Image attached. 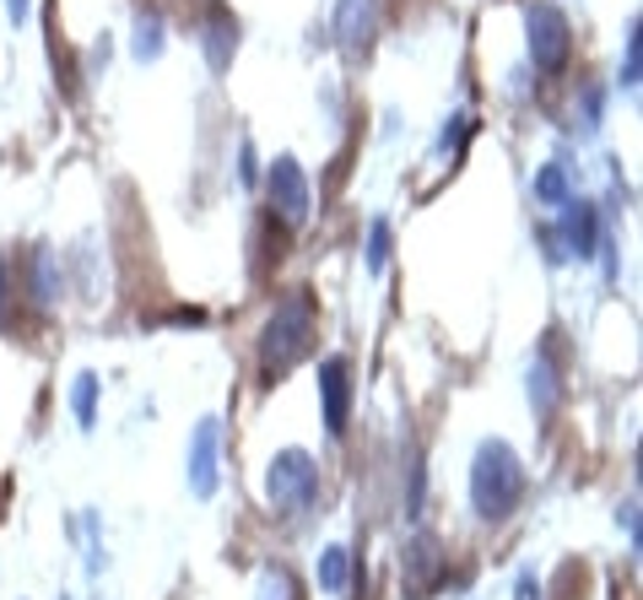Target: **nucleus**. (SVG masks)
I'll return each instance as SVG.
<instances>
[{
    "mask_svg": "<svg viewBox=\"0 0 643 600\" xmlns=\"http://www.w3.org/2000/svg\"><path fill=\"white\" fill-rule=\"evenodd\" d=\"M535 195H541L546 206H562V200H568V179H562L557 162H546V168L535 173Z\"/></svg>",
    "mask_w": 643,
    "mask_h": 600,
    "instance_id": "18",
    "label": "nucleus"
},
{
    "mask_svg": "<svg viewBox=\"0 0 643 600\" xmlns=\"http://www.w3.org/2000/svg\"><path fill=\"white\" fill-rule=\"evenodd\" d=\"M260 600H298V585L282 563H265L260 568Z\"/></svg>",
    "mask_w": 643,
    "mask_h": 600,
    "instance_id": "15",
    "label": "nucleus"
},
{
    "mask_svg": "<svg viewBox=\"0 0 643 600\" xmlns=\"http://www.w3.org/2000/svg\"><path fill=\"white\" fill-rule=\"evenodd\" d=\"M71 406H76V423H82V428H92V423H98V379H92V374H82V379H76Z\"/></svg>",
    "mask_w": 643,
    "mask_h": 600,
    "instance_id": "16",
    "label": "nucleus"
},
{
    "mask_svg": "<svg viewBox=\"0 0 643 600\" xmlns=\"http://www.w3.org/2000/svg\"><path fill=\"white\" fill-rule=\"evenodd\" d=\"M233 49H238V22L227 11H211V22H206V60H211V71H227Z\"/></svg>",
    "mask_w": 643,
    "mask_h": 600,
    "instance_id": "11",
    "label": "nucleus"
},
{
    "mask_svg": "<svg viewBox=\"0 0 643 600\" xmlns=\"http://www.w3.org/2000/svg\"><path fill=\"white\" fill-rule=\"evenodd\" d=\"M622 87H628V93L639 87V22H633V33H628V65H622Z\"/></svg>",
    "mask_w": 643,
    "mask_h": 600,
    "instance_id": "20",
    "label": "nucleus"
},
{
    "mask_svg": "<svg viewBox=\"0 0 643 600\" xmlns=\"http://www.w3.org/2000/svg\"><path fill=\"white\" fill-rule=\"evenodd\" d=\"M524 33H530V60H535V71L557 76V71L568 65V54H573V27H568V16H562L552 0H535V5L524 11Z\"/></svg>",
    "mask_w": 643,
    "mask_h": 600,
    "instance_id": "4",
    "label": "nucleus"
},
{
    "mask_svg": "<svg viewBox=\"0 0 643 600\" xmlns=\"http://www.w3.org/2000/svg\"><path fill=\"white\" fill-rule=\"evenodd\" d=\"M158 54H162V16L147 11V16L136 22V60H158Z\"/></svg>",
    "mask_w": 643,
    "mask_h": 600,
    "instance_id": "17",
    "label": "nucleus"
},
{
    "mask_svg": "<svg viewBox=\"0 0 643 600\" xmlns=\"http://www.w3.org/2000/svg\"><path fill=\"white\" fill-rule=\"evenodd\" d=\"M320 401H324V433L341 439L351 423V363L346 357H324L320 363Z\"/></svg>",
    "mask_w": 643,
    "mask_h": 600,
    "instance_id": "9",
    "label": "nucleus"
},
{
    "mask_svg": "<svg viewBox=\"0 0 643 600\" xmlns=\"http://www.w3.org/2000/svg\"><path fill=\"white\" fill-rule=\"evenodd\" d=\"M309 346H314V298L287 293L260 330V379L276 384L282 374H293V363L309 357Z\"/></svg>",
    "mask_w": 643,
    "mask_h": 600,
    "instance_id": "1",
    "label": "nucleus"
},
{
    "mask_svg": "<svg viewBox=\"0 0 643 600\" xmlns=\"http://www.w3.org/2000/svg\"><path fill=\"white\" fill-rule=\"evenodd\" d=\"M265 492L282 514H309L320 503V465L309 450H282L271 460V476H265Z\"/></svg>",
    "mask_w": 643,
    "mask_h": 600,
    "instance_id": "3",
    "label": "nucleus"
},
{
    "mask_svg": "<svg viewBox=\"0 0 643 600\" xmlns=\"http://www.w3.org/2000/svg\"><path fill=\"white\" fill-rule=\"evenodd\" d=\"M557 395H562V384H557L552 363L535 357V363H530V406H535V417H552V412H557Z\"/></svg>",
    "mask_w": 643,
    "mask_h": 600,
    "instance_id": "12",
    "label": "nucleus"
},
{
    "mask_svg": "<svg viewBox=\"0 0 643 600\" xmlns=\"http://www.w3.org/2000/svg\"><path fill=\"white\" fill-rule=\"evenodd\" d=\"M444 574H449L444 541L428 536V530H417V536L406 541V552H400V585H406V600H428L438 585H444Z\"/></svg>",
    "mask_w": 643,
    "mask_h": 600,
    "instance_id": "5",
    "label": "nucleus"
},
{
    "mask_svg": "<svg viewBox=\"0 0 643 600\" xmlns=\"http://www.w3.org/2000/svg\"><path fill=\"white\" fill-rule=\"evenodd\" d=\"M217 450H222V423L217 417H200L195 433H189V454H184V481L195 498H211L217 492Z\"/></svg>",
    "mask_w": 643,
    "mask_h": 600,
    "instance_id": "6",
    "label": "nucleus"
},
{
    "mask_svg": "<svg viewBox=\"0 0 643 600\" xmlns=\"http://www.w3.org/2000/svg\"><path fill=\"white\" fill-rule=\"evenodd\" d=\"M519 498H524V465H519V454L508 450L503 439H482L477 460H471V509H477V519H486V525L508 519L519 509Z\"/></svg>",
    "mask_w": 643,
    "mask_h": 600,
    "instance_id": "2",
    "label": "nucleus"
},
{
    "mask_svg": "<svg viewBox=\"0 0 643 600\" xmlns=\"http://www.w3.org/2000/svg\"><path fill=\"white\" fill-rule=\"evenodd\" d=\"M389 260V222H373L368 228V271H384Z\"/></svg>",
    "mask_w": 643,
    "mask_h": 600,
    "instance_id": "19",
    "label": "nucleus"
},
{
    "mask_svg": "<svg viewBox=\"0 0 643 600\" xmlns=\"http://www.w3.org/2000/svg\"><path fill=\"white\" fill-rule=\"evenodd\" d=\"M5 5H11V16H16V22L27 16V0H5Z\"/></svg>",
    "mask_w": 643,
    "mask_h": 600,
    "instance_id": "23",
    "label": "nucleus"
},
{
    "mask_svg": "<svg viewBox=\"0 0 643 600\" xmlns=\"http://www.w3.org/2000/svg\"><path fill=\"white\" fill-rule=\"evenodd\" d=\"M379 38V0H335V44L346 60H362Z\"/></svg>",
    "mask_w": 643,
    "mask_h": 600,
    "instance_id": "7",
    "label": "nucleus"
},
{
    "mask_svg": "<svg viewBox=\"0 0 643 600\" xmlns=\"http://www.w3.org/2000/svg\"><path fill=\"white\" fill-rule=\"evenodd\" d=\"M271 211L287 228H298L309 217V173L298 168V157H276L271 162Z\"/></svg>",
    "mask_w": 643,
    "mask_h": 600,
    "instance_id": "8",
    "label": "nucleus"
},
{
    "mask_svg": "<svg viewBox=\"0 0 643 600\" xmlns=\"http://www.w3.org/2000/svg\"><path fill=\"white\" fill-rule=\"evenodd\" d=\"M519 600H541V579L524 574V579H519Z\"/></svg>",
    "mask_w": 643,
    "mask_h": 600,
    "instance_id": "22",
    "label": "nucleus"
},
{
    "mask_svg": "<svg viewBox=\"0 0 643 600\" xmlns=\"http://www.w3.org/2000/svg\"><path fill=\"white\" fill-rule=\"evenodd\" d=\"M11 319V271H5V260H0V325Z\"/></svg>",
    "mask_w": 643,
    "mask_h": 600,
    "instance_id": "21",
    "label": "nucleus"
},
{
    "mask_svg": "<svg viewBox=\"0 0 643 600\" xmlns=\"http://www.w3.org/2000/svg\"><path fill=\"white\" fill-rule=\"evenodd\" d=\"M562 233H568V249H573L579 260H590V255H595V206L568 200V206H562Z\"/></svg>",
    "mask_w": 643,
    "mask_h": 600,
    "instance_id": "10",
    "label": "nucleus"
},
{
    "mask_svg": "<svg viewBox=\"0 0 643 600\" xmlns=\"http://www.w3.org/2000/svg\"><path fill=\"white\" fill-rule=\"evenodd\" d=\"M346 579H351V552H346V547H324L320 552V590L324 596H346Z\"/></svg>",
    "mask_w": 643,
    "mask_h": 600,
    "instance_id": "13",
    "label": "nucleus"
},
{
    "mask_svg": "<svg viewBox=\"0 0 643 600\" xmlns=\"http://www.w3.org/2000/svg\"><path fill=\"white\" fill-rule=\"evenodd\" d=\"M54 293H60V266H54L49 249H38V255H33V298L54 303Z\"/></svg>",
    "mask_w": 643,
    "mask_h": 600,
    "instance_id": "14",
    "label": "nucleus"
}]
</instances>
